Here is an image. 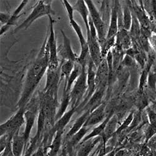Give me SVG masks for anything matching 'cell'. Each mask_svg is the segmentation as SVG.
<instances>
[{"instance_id": "obj_7", "label": "cell", "mask_w": 156, "mask_h": 156, "mask_svg": "<svg viewBox=\"0 0 156 156\" xmlns=\"http://www.w3.org/2000/svg\"><path fill=\"white\" fill-rule=\"evenodd\" d=\"M121 6L119 1H113L112 3L111 18L106 39L115 37L119 31V9Z\"/></svg>"}, {"instance_id": "obj_10", "label": "cell", "mask_w": 156, "mask_h": 156, "mask_svg": "<svg viewBox=\"0 0 156 156\" xmlns=\"http://www.w3.org/2000/svg\"><path fill=\"white\" fill-rule=\"evenodd\" d=\"M109 79V67L106 58L103 59L96 68V85L98 87L102 84H106Z\"/></svg>"}, {"instance_id": "obj_15", "label": "cell", "mask_w": 156, "mask_h": 156, "mask_svg": "<svg viewBox=\"0 0 156 156\" xmlns=\"http://www.w3.org/2000/svg\"><path fill=\"white\" fill-rule=\"evenodd\" d=\"M83 68H84V67H83L80 63L75 62L74 68L73 69V71L72 73L71 74V75L69 77L68 83H67L66 87L64 88V90H66V91H67V92H69V90L71 88L72 85L73 84V83L74 82H76V81L77 80V78L79 77V76L81 74V72L83 71Z\"/></svg>"}, {"instance_id": "obj_9", "label": "cell", "mask_w": 156, "mask_h": 156, "mask_svg": "<svg viewBox=\"0 0 156 156\" xmlns=\"http://www.w3.org/2000/svg\"><path fill=\"white\" fill-rule=\"evenodd\" d=\"M28 2L29 1H26V0L22 1L20 5L18 6V8L11 14V17L8 23H7L6 25L3 26V27H1V29H0V36H1V37H3V35L7 31H8L11 27L17 25V21L18 19L23 15L21 14V12L24 8L28 3Z\"/></svg>"}, {"instance_id": "obj_19", "label": "cell", "mask_w": 156, "mask_h": 156, "mask_svg": "<svg viewBox=\"0 0 156 156\" xmlns=\"http://www.w3.org/2000/svg\"><path fill=\"white\" fill-rule=\"evenodd\" d=\"M62 4L63 5L65 9H66L67 14L69 19H73L74 18V8L73 6H71V5L69 3L68 1L67 0H63V1H61Z\"/></svg>"}, {"instance_id": "obj_18", "label": "cell", "mask_w": 156, "mask_h": 156, "mask_svg": "<svg viewBox=\"0 0 156 156\" xmlns=\"http://www.w3.org/2000/svg\"><path fill=\"white\" fill-rule=\"evenodd\" d=\"M147 84L151 90L155 91L156 89V72L154 70L151 71L149 74Z\"/></svg>"}, {"instance_id": "obj_12", "label": "cell", "mask_w": 156, "mask_h": 156, "mask_svg": "<svg viewBox=\"0 0 156 156\" xmlns=\"http://www.w3.org/2000/svg\"><path fill=\"white\" fill-rule=\"evenodd\" d=\"M122 10V24L123 29L129 31L131 28L133 21V11L131 6V1L124 2Z\"/></svg>"}, {"instance_id": "obj_4", "label": "cell", "mask_w": 156, "mask_h": 156, "mask_svg": "<svg viewBox=\"0 0 156 156\" xmlns=\"http://www.w3.org/2000/svg\"><path fill=\"white\" fill-rule=\"evenodd\" d=\"M85 3L89 11V17L91 19L96 29L98 41L101 46L106 40L109 27L104 22L101 15L100 11L98 10L93 1L86 0V1H85Z\"/></svg>"}, {"instance_id": "obj_8", "label": "cell", "mask_w": 156, "mask_h": 156, "mask_svg": "<svg viewBox=\"0 0 156 156\" xmlns=\"http://www.w3.org/2000/svg\"><path fill=\"white\" fill-rule=\"evenodd\" d=\"M133 46V40L128 31L124 29L118 31L115 36V48L123 51H126Z\"/></svg>"}, {"instance_id": "obj_17", "label": "cell", "mask_w": 156, "mask_h": 156, "mask_svg": "<svg viewBox=\"0 0 156 156\" xmlns=\"http://www.w3.org/2000/svg\"><path fill=\"white\" fill-rule=\"evenodd\" d=\"M104 117V106H101L99 108L94 111V112L90 115L89 119L87 121V125H93L98 123L102 120Z\"/></svg>"}, {"instance_id": "obj_6", "label": "cell", "mask_w": 156, "mask_h": 156, "mask_svg": "<svg viewBox=\"0 0 156 156\" xmlns=\"http://www.w3.org/2000/svg\"><path fill=\"white\" fill-rule=\"evenodd\" d=\"M62 36V44L58 49V55L61 58V61H71L76 62L78 55L74 53L71 46L70 39L67 36L62 30H60Z\"/></svg>"}, {"instance_id": "obj_2", "label": "cell", "mask_w": 156, "mask_h": 156, "mask_svg": "<svg viewBox=\"0 0 156 156\" xmlns=\"http://www.w3.org/2000/svg\"><path fill=\"white\" fill-rule=\"evenodd\" d=\"M51 4L52 1H38L33 7L30 15L20 26L14 30L13 33H15L21 30H27L36 20L39 18L46 15H55V11L52 9Z\"/></svg>"}, {"instance_id": "obj_16", "label": "cell", "mask_w": 156, "mask_h": 156, "mask_svg": "<svg viewBox=\"0 0 156 156\" xmlns=\"http://www.w3.org/2000/svg\"><path fill=\"white\" fill-rule=\"evenodd\" d=\"M115 45V36L106 39V41L101 46V55L102 59L106 58L108 54Z\"/></svg>"}, {"instance_id": "obj_3", "label": "cell", "mask_w": 156, "mask_h": 156, "mask_svg": "<svg viewBox=\"0 0 156 156\" xmlns=\"http://www.w3.org/2000/svg\"><path fill=\"white\" fill-rule=\"evenodd\" d=\"M48 18L49 21L46 32L48 34L47 44L49 48V61L48 69L52 70H56L59 68L60 63L58 59L56 36L54 28L55 20L52 18L51 15H49Z\"/></svg>"}, {"instance_id": "obj_5", "label": "cell", "mask_w": 156, "mask_h": 156, "mask_svg": "<svg viewBox=\"0 0 156 156\" xmlns=\"http://www.w3.org/2000/svg\"><path fill=\"white\" fill-rule=\"evenodd\" d=\"M87 89V68L84 67L83 69L81 74L76 81L71 93V99L73 104L76 105L79 102L80 99L83 97V94L86 91Z\"/></svg>"}, {"instance_id": "obj_14", "label": "cell", "mask_w": 156, "mask_h": 156, "mask_svg": "<svg viewBox=\"0 0 156 156\" xmlns=\"http://www.w3.org/2000/svg\"><path fill=\"white\" fill-rule=\"evenodd\" d=\"M69 23L71 26V27L75 31L76 34L77 36L78 39H79V41L81 45V51L84 50H89V48L87 43V40H86L85 37L83 33L82 30L80 27V26L78 24V23L74 20V19H69Z\"/></svg>"}, {"instance_id": "obj_11", "label": "cell", "mask_w": 156, "mask_h": 156, "mask_svg": "<svg viewBox=\"0 0 156 156\" xmlns=\"http://www.w3.org/2000/svg\"><path fill=\"white\" fill-rule=\"evenodd\" d=\"M74 11H76L81 16L83 21L86 27L87 33L89 32V11L88 8L85 3V1H81L78 0L73 6Z\"/></svg>"}, {"instance_id": "obj_21", "label": "cell", "mask_w": 156, "mask_h": 156, "mask_svg": "<svg viewBox=\"0 0 156 156\" xmlns=\"http://www.w3.org/2000/svg\"><path fill=\"white\" fill-rule=\"evenodd\" d=\"M135 60L134 58L130 57L128 55H125L124 57L122 59V61L121 62V65H123L124 66H127V67H131L133 66L134 64Z\"/></svg>"}, {"instance_id": "obj_1", "label": "cell", "mask_w": 156, "mask_h": 156, "mask_svg": "<svg viewBox=\"0 0 156 156\" xmlns=\"http://www.w3.org/2000/svg\"><path fill=\"white\" fill-rule=\"evenodd\" d=\"M47 40L48 34L46 33L44 40L36 56V58L31 64L27 74H26L24 89L23 98L20 101V104L22 105L33 92V90L37 87L48 68L49 53L47 44Z\"/></svg>"}, {"instance_id": "obj_20", "label": "cell", "mask_w": 156, "mask_h": 156, "mask_svg": "<svg viewBox=\"0 0 156 156\" xmlns=\"http://www.w3.org/2000/svg\"><path fill=\"white\" fill-rule=\"evenodd\" d=\"M11 17V14L9 12H2L0 13V23H1V27L6 25L9 21Z\"/></svg>"}, {"instance_id": "obj_22", "label": "cell", "mask_w": 156, "mask_h": 156, "mask_svg": "<svg viewBox=\"0 0 156 156\" xmlns=\"http://www.w3.org/2000/svg\"><path fill=\"white\" fill-rule=\"evenodd\" d=\"M148 41L151 49L156 53V33H152L148 38Z\"/></svg>"}, {"instance_id": "obj_13", "label": "cell", "mask_w": 156, "mask_h": 156, "mask_svg": "<svg viewBox=\"0 0 156 156\" xmlns=\"http://www.w3.org/2000/svg\"><path fill=\"white\" fill-rule=\"evenodd\" d=\"M74 62L71 61H62L60 63L61 82L64 80V88L66 87L69 77L74 68Z\"/></svg>"}]
</instances>
